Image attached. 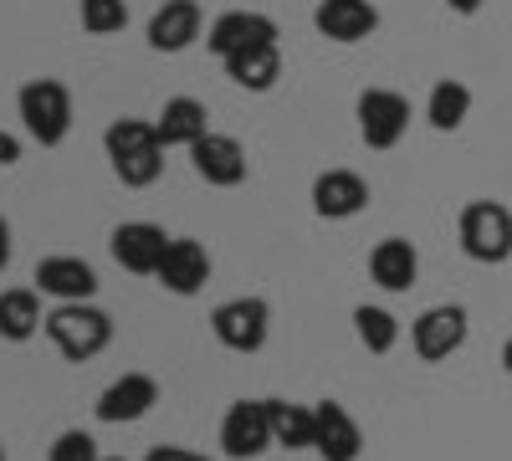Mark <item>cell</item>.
<instances>
[{"label": "cell", "mask_w": 512, "mask_h": 461, "mask_svg": "<svg viewBox=\"0 0 512 461\" xmlns=\"http://www.w3.org/2000/svg\"><path fill=\"white\" fill-rule=\"evenodd\" d=\"M144 461H210V456H200V451H190V446H154Z\"/></svg>", "instance_id": "cell-28"}, {"label": "cell", "mask_w": 512, "mask_h": 461, "mask_svg": "<svg viewBox=\"0 0 512 461\" xmlns=\"http://www.w3.org/2000/svg\"><path fill=\"white\" fill-rule=\"evenodd\" d=\"M313 421H318V436H313V451L323 461H359L364 451V431L359 421L338 405V400H318L313 405Z\"/></svg>", "instance_id": "cell-14"}, {"label": "cell", "mask_w": 512, "mask_h": 461, "mask_svg": "<svg viewBox=\"0 0 512 461\" xmlns=\"http://www.w3.org/2000/svg\"><path fill=\"white\" fill-rule=\"evenodd\" d=\"M210 333H216L231 354H262L267 333H272L267 298H226L216 313H210Z\"/></svg>", "instance_id": "cell-5"}, {"label": "cell", "mask_w": 512, "mask_h": 461, "mask_svg": "<svg viewBox=\"0 0 512 461\" xmlns=\"http://www.w3.org/2000/svg\"><path fill=\"white\" fill-rule=\"evenodd\" d=\"M369 205V180L354 170H323L313 180V211L323 221H349Z\"/></svg>", "instance_id": "cell-17"}, {"label": "cell", "mask_w": 512, "mask_h": 461, "mask_svg": "<svg viewBox=\"0 0 512 461\" xmlns=\"http://www.w3.org/2000/svg\"><path fill=\"white\" fill-rule=\"evenodd\" d=\"M354 113H359V139L369 149H395L410 129V103L395 88H364Z\"/></svg>", "instance_id": "cell-7"}, {"label": "cell", "mask_w": 512, "mask_h": 461, "mask_svg": "<svg viewBox=\"0 0 512 461\" xmlns=\"http://www.w3.org/2000/svg\"><path fill=\"white\" fill-rule=\"evenodd\" d=\"M154 134H159L164 149H195L210 134V113L195 98H169L159 108V118H154Z\"/></svg>", "instance_id": "cell-20"}, {"label": "cell", "mask_w": 512, "mask_h": 461, "mask_svg": "<svg viewBox=\"0 0 512 461\" xmlns=\"http://www.w3.org/2000/svg\"><path fill=\"white\" fill-rule=\"evenodd\" d=\"M313 26L318 36L338 41V47H354V41L379 31V11H374V0H318Z\"/></svg>", "instance_id": "cell-15"}, {"label": "cell", "mask_w": 512, "mask_h": 461, "mask_svg": "<svg viewBox=\"0 0 512 461\" xmlns=\"http://www.w3.org/2000/svg\"><path fill=\"white\" fill-rule=\"evenodd\" d=\"M456 241L472 262L482 267H502L512 257V211L502 200H472L456 216Z\"/></svg>", "instance_id": "cell-3"}, {"label": "cell", "mask_w": 512, "mask_h": 461, "mask_svg": "<svg viewBox=\"0 0 512 461\" xmlns=\"http://www.w3.org/2000/svg\"><path fill=\"white\" fill-rule=\"evenodd\" d=\"M466 328H472V318H466L461 303H436V308H425L410 323V344H415V354L425 364H441V359H451L466 344Z\"/></svg>", "instance_id": "cell-6"}, {"label": "cell", "mask_w": 512, "mask_h": 461, "mask_svg": "<svg viewBox=\"0 0 512 461\" xmlns=\"http://www.w3.org/2000/svg\"><path fill=\"white\" fill-rule=\"evenodd\" d=\"M31 282L36 292H47L57 303H93V292H98V272L82 257H41Z\"/></svg>", "instance_id": "cell-13"}, {"label": "cell", "mask_w": 512, "mask_h": 461, "mask_svg": "<svg viewBox=\"0 0 512 461\" xmlns=\"http://www.w3.org/2000/svg\"><path fill=\"white\" fill-rule=\"evenodd\" d=\"M16 113H21L26 134L41 149H57L72 134V93H67V82H57V77H31L26 88L16 93Z\"/></svg>", "instance_id": "cell-4"}, {"label": "cell", "mask_w": 512, "mask_h": 461, "mask_svg": "<svg viewBox=\"0 0 512 461\" xmlns=\"http://www.w3.org/2000/svg\"><path fill=\"white\" fill-rule=\"evenodd\" d=\"M446 6H451L456 16H477V11L487 6V0H446Z\"/></svg>", "instance_id": "cell-31"}, {"label": "cell", "mask_w": 512, "mask_h": 461, "mask_svg": "<svg viewBox=\"0 0 512 461\" xmlns=\"http://www.w3.org/2000/svg\"><path fill=\"white\" fill-rule=\"evenodd\" d=\"M98 456L103 451H98V441L88 431H62L52 441V461H98Z\"/></svg>", "instance_id": "cell-27"}, {"label": "cell", "mask_w": 512, "mask_h": 461, "mask_svg": "<svg viewBox=\"0 0 512 461\" xmlns=\"http://www.w3.org/2000/svg\"><path fill=\"white\" fill-rule=\"evenodd\" d=\"M221 67H226V77L236 82V88H246V93H272L277 77H282V52H277V47H251V52H241V57H226Z\"/></svg>", "instance_id": "cell-22"}, {"label": "cell", "mask_w": 512, "mask_h": 461, "mask_svg": "<svg viewBox=\"0 0 512 461\" xmlns=\"http://www.w3.org/2000/svg\"><path fill=\"white\" fill-rule=\"evenodd\" d=\"M502 369H507V374H512V339H507V344H502Z\"/></svg>", "instance_id": "cell-32"}, {"label": "cell", "mask_w": 512, "mask_h": 461, "mask_svg": "<svg viewBox=\"0 0 512 461\" xmlns=\"http://www.w3.org/2000/svg\"><path fill=\"white\" fill-rule=\"evenodd\" d=\"M103 149H108L118 185H128V190H149L164 175V144L154 134V123H144V118H113L103 129Z\"/></svg>", "instance_id": "cell-1"}, {"label": "cell", "mask_w": 512, "mask_h": 461, "mask_svg": "<svg viewBox=\"0 0 512 461\" xmlns=\"http://www.w3.org/2000/svg\"><path fill=\"white\" fill-rule=\"evenodd\" d=\"M154 277H159L164 292H175V298H195V292L210 282V251L195 236H175Z\"/></svg>", "instance_id": "cell-12"}, {"label": "cell", "mask_w": 512, "mask_h": 461, "mask_svg": "<svg viewBox=\"0 0 512 461\" xmlns=\"http://www.w3.org/2000/svg\"><path fill=\"white\" fill-rule=\"evenodd\" d=\"M98 461H123V456H98Z\"/></svg>", "instance_id": "cell-33"}, {"label": "cell", "mask_w": 512, "mask_h": 461, "mask_svg": "<svg viewBox=\"0 0 512 461\" xmlns=\"http://www.w3.org/2000/svg\"><path fill=\"white\" fill-rule=\"evenodd\" d=\"M369 277H374L384 292H410L415 277H420V251H415L405 236L374 241V251H369Z\"/></svg>", "instance_id": "cell-18"}, {"label": "cell", "mask_w": 512, "mask_h": 461, "mask_svg": "<svg viewBox=\"0 0 512 461\" xmlns=\"http://www.w3.org/2000/svg\"><path fill=\"white\" fill-rule=\"evenodd\" d=\"M0 461H6V446H0Z\"/></svg>", "instance_id": "cell-34"}, {"label": "cell", "mask_w": 512, "mask_h": 461, "mask_svg": "<svg viewBox=\"0 0 512 461\" xmlns=\"http://www.w3.org/2000/svg\"><path fill=\"white\" fill-rule=\"evenodd\" d=\"M41 333L57 344V354L67 364H88V359H98L113 344V318L103 308H93V303H57L47 313V328Z\"/></svg>", "instance_id": "cell-2"}, {"label": "cell", "mask_w": 512, "mask_h": 461, "mask_svg": "<svg viewBox=\"0 0 512 461\" xmlns=\"http://www.w3.org/2000/svg\"><path fill=\"white\" fill-rule=\"evenodd\" d=\"M267 415H272V446H282V451H313V436H318L313 405L267 400Z\"/></svg>", "instance_id": "cell-23"}, {"label": "cell", "mask_w": 512, "mask_h": 461, "mask_svg": "<svg viewBox=\"0 0 512 461\" xmlns=\"http://www.w3.org/2000/svg\"><path fill=\"white\" fill-rule=\"evenodd\" d=\"M200 6L195 0H164V6L149 16V47L154 52H185L195 47V36H200Z\"/></svg>", "instance_id": "cell-19"}, {"label": "cell", "mask_w": 512, "mask_h": 461, "mask_svg": "<svg viewBox=\"0 0 512 461\" xmlns=\"http://www.w3.org/2000/svg\"><path fill=\"white\" fill-rule=\"evenodd\" d=\"M77 16H82V31H93V36H113L128 26L123 0H77Z\"/></svg>", "instance_id": "cell-26"}, {"label": "cell", "mask_w": 512, "mask_h": 461, "mask_svg": "<svg viewBox=\"0 0 512 461\" xmlns=\"http://www.w3.org/2000/svg\"><path fill=\"white\" fill-rule=\"evenodd\" d=\"M205 47L216 52L221 62H226V57H241V52H251V47H277V21L262 16V11H226V16L210 21Z\"/></svg>", "instance_id": "cell-10"}, {"label": "cell", "mask_w": 512, "mask_h": 461, "mask_svg": "<svg viewBox=\"0 0 512 461\" xmlns=\"http://www.w3.org/2000/svg\"><path fill=\"white\" fill-rule=\"evenodd\" d=\"M16 159H21V139H16V134H6V129H0V170H11Z\"/></svg>", "instance_id": "cell-29"}, {"label": "cell", "mask_w": 512, "mask_h": 461, "mask_svg": "<svg viewBox=\"0 0 512 461\" xmlns=\"http://www.w3.org/2000/svg\"><path fill=\"white\" fill-rule=\"evenodd\" d=\"M159 405V380L154 374H139V369H128L118 374V380L98 395V421L103 426H128V421H144V415Z\"/></svg>", "instance_id": "cell-11"}, {"label": "cell", "mask_w": 512, "mask_h": 461, "mask_svg": "<svg viewBox=\"0 0 512 461\" xmlns=\"http://www.w3.org/2000/svg\"><path fill=\"white\" fill-rule=\"evenodd\" d=\"M41 328H47V318H41V298L31 287L0 292V339H6V344H26V339H36Z\"/></svg>", "instance_id": "cell-21"}, {"label": "cell", "mask_w": 512, "mask_h": 461, "mask_svg": "<svg viewBox=\"0 0 512 461\" xmlns=\"http://www.w3.org/2000/svg\"><path fill=\"white\" fill-rule=\"evenodd\" d=\"M221 451L231 461H256L262 451H272V415L267 400H236L221 415Z\"/></svg>", "instance_id": "cell-8"}, {"label": "cell", "mask_w": 512, "mask_h": 461, "mask_svg": "<svg viewBox=\"0 0 512 461\" xmlns=\"http://www.w3.org/2000/svg\"><path fill=\"white\" fill-rule=\"evenodd\" d=\"M354 333L369 354H390L400 344V318L390 308H374V303H359L354 308Z\"/></svg>", "instance_id": "cell-25"}, {"label": "cell", "mask_w": 512, "mask_h": 461, "mask_svg": "<svg viewBox=\"0 0 512 461\" xmlns=\"http://www.w3.org/2000/svg\"><path fill=\"white\" fill-rule=\"evenodd\" d=\"M6 262H11V226L0 216V272H6Z\"/></svg>", "instance_id": "cell-30"}, {"label": "cell", "mask_w": 512, "mask_h": 461, "mask_svg": "<svg viewBox=\"0 0 512 461\" xmlns=\"http://www.w3.org/2000/svg\"><path fill=\"white\" fill-rule=\"evenodd\" d=\"M425 118H431L436 134H456L461 123L472 118V88L456 82V77H441L431 88V98H425Z\"/></svg>", "instance_id": "cell-24"}, {"label": "cell", "mask_w": 512, "mask_h": 461, "mask_svg": "<svg viewBox=\"0 0 512 461\" xmlns=\"http://www.w3.org/2000/svg\"><path fill=\"white\" fill-rule=\"evenodd\" d=\"M169 241H175V236H164V226H154V221H123V226H113L108 251H113V262L123 272L154 277L159 262H164V251H169Z\"/></svg>", "instance_id": "cell-9"}, {"label": "cell", "mask_w": 512, "mask_h": 461, "mask_svg": "<svg viewBox=\"0 0 512 461\" xmlns=\"http://www.w3.org/2000/svg\"><path fill=\"white\" fill-rule=\"evenodd\" d=\"M190 164H195V175L205 185H216V190H236L246 180V149L231 134H205L190 149Z\"/></svg>", "instance_id": "cell-16"}]
</instances>
